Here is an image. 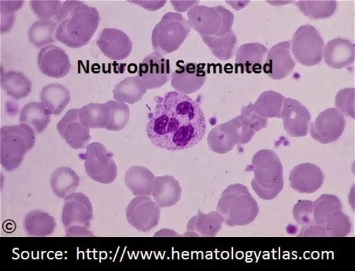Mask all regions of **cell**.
I'll return each mask as SVG.
<instances>
[{
	"instance_id": "bcb514c9",
	"label": "cell",
	"mask_w": 355,
	"mask_h": 271,
	"mask_svg": "<svg viewBox=\"0 0 355 271\" xmlns=\"http://www.w3.org/2000/svg\"><path fill=\"white\" fill-rule=\"evenodd\" d=\"M135 4H137L141 8L148 10H156L163 8L164 5L166 4V1H139V2H131Z\"/></svg>"
},
{
	"instance_id": "e575fe53",
	"label": "cell",
	"mask_w": 355,
	"mask_h": 271,
	"mask_svg": "<svg viewBox=\"0 0 355 271\" xmlns=\"http://www.w3.org/2000/svg\"><path fill=\"white\" fill-rule=\"evenodd\" d=\"M202 42L214 55L221 60H228L234 56L237 37L234 30L223 37L201 36Z\"/></svg>"
},
{
	"instance_id": "f6af8a7d",
	"label": "cell",
	"mask_w": 355,
	"mask_h": 271,
	"mask_svg": "<svg viewBox=\"0 0 355 271\" xmlns=\"http://www.w3.org/2000/svg\"><path fill=\"white\" fill-rule=\"evenodd\" d=\"M67 236H94L89 228L80 226H72L66 229Z\"/></svg>"
},
{
	"instance_id": "ab89813d",
	"label": "cell",
	"mask_w": 355,
	"mask_h": 271,
	"mask_svg": "<svg viewBox=\"0 0 355 271\" xmlns=\"http://www.w3.org/2000/svg\"><path fill=\"white\" fill-rule=\"evenodd\" d=\"M23 1H1V33L9 32L15 24L16 12L21 9Z\"/></svg>"
},
{
	"instance_id": "ee69618b",
	"label": "cell",
	"mask_w": 355,
	"mask_h": 271,
	"mask_svg": "<svg viewBox=\"0 0 355 271\" xmlns=\"http://www.w3.org/2000/svg\"><path fill=\"white\" fill-rule=\"evenodd\" d=\"M217 10L220 12L222 17V26L220 32L218 33L216 37H223L232 30L234 22V15L229 10L223 8L222 6H217Z\"/></svg>"
},
{
	"instance_id": "60d3db41",
	"label": "cell",
	"mask_w": 355,
	"mask_h": 271,
	"mask_svg": "<svg viewBox=\"0 0 355 271\" xmlns=\"http://www.w3.org/2000/svg\"><path fill=\"white\" fill-rule=\"evenodd\" d=\"M31 9L34 15L41 20L55 19L58 12L62 6L60 1H31Z\"/></svg>"
},
{
	"instance_id": "74e56055",
	"label": "cell",
	"mask_w": 355,
	"mask_h": 271,
	"mask_svg": "<svg viewBox=\"0 0 355 271\" xmlns=\"http://www.w3.org/2000/svg\"><path fill=\"white\" fill-rule=\"evenodd\" d=\"M295 3L304 16L312 19L329 18L338 8L336 1H298Z\"/></svg>"
},
{
	"instance_id": "7c38bea8",
	"label": "cell",
	"mask_w": 355,
	"mask_h": 271,
	"mask_svg": "<svg viewBox=\"0 0 355 271\" xmlns=\"http://www.w3.org/2000/svg\"><path fill=\"white\" fill-rule=\"evenodd\" d=\"M62 222L65 229L80 226L90 229L93 207L90 200L82 193H73L64 199Z\"/></svg>"
},
{
	"instance_id": "ac0fdd59",
	"label": "cell",
	"mask_w": 355,
	"mask_h": 271,
	"mask_svg": "<svg viewBox=\"0 0 355 271\" xmlns=\"http://www.w3.org/2000/svg\"><path fill=\"white\" fill-rule=\"evenodd\" d=\"M190 28L199 33L200 36H216L222 26V17L216 8L196 5L187 13Z\"/></svg>"
},
{
	"instance_id": "f35d334b",
	"label": "cell",
	"mask_w": 355,
	"mask_h": 271,
	"mask_svg": "<svg viewBox=\"0 0 355 271\" xmlns=\"http://www.w3.org/2000/svg\"><path fill=\"white\" fill-rule=\"evenodd\" d=\"M106 103L110 108V119H109L105 130L111 132H119L124 130L130 119L129 106L115 100H109Z\"/></svg>"
},
{
	"instance_id": "f546056e",
	"label": "cell",
	"mask_w": 355,
	"mask_h": 271,
	"mask_svg": "<svg viewBox=\"0 0 355 271\" xmlns=\"http://www.w3.org/2000/svg\"><path fill=\"white\" fill-rule=\"evenodd\" d=\"M71 93L67 88L60 84L45 86L40 93V100L53 115L60 114L70 103Z\"/></svg>"
},
{
	"instance_id": "4fadbf2b",
	"label": "cell",
	"mask_w": 355,
	"mask_h": 271,
	"mask_svg": "<svg viewBox=\"0 0 355 271\" xmlns=\"http://www.w3.org/2000/svg\"><path fill=\"white\" fill-rule=\"evenodd\" d=\"M282 119L284 130L291 137H304L309 134L311 115L298 100L285 98Z\"/></svg>"
},
{
	"instance_id": "d4e9b609",
	"label": "cell",
	"mask_w": 355,
	"mask_h": 271,
	"mask_svg": "<svg viewBox=\"0 0 355 271\" xmlns=\"http://www.w3.org/2000/svg\"><path fill=\"white\" fill-rule=\"evenodd\" d=\"M152 195L160 208L172 207L180 200L182 188L173 176H158L154 181Z\"/></svg>"
},
{
	"instance_id": "6da1fadb",
	"label": "cell",
	"mask_w": 355,
	"mask_h": 271,
	"mask_svg": "<svg viewBox=\"0 0 355 271\" xmlns=\"http://www.w3.org/2000/svg\"><path fill=\"white\" fill-rule=\"evenodd\" d=\"M155 101L146 126L153 145L176 152L200 143L207 132V121L199 103L177 91L155 97Z\"/></svg>"
},
{
	"instance_id": "8fae6325",
	"label": "cell",
	"mask_w": 355,
	"mask_h": 271,
	"mask_svg": "<svg viewBox=\"0 0 355 271\" xmlns=\"http://www.w3.org/2000/svg\"><path fill=\"white\" fill-rule=\"evenodd\" d=\"M137 77L148 90L158 89L168 82L171 74L170 60L158 52H153L139 64Z\"/></svg>"
},
{
	"instance_id": "d590c367",
	"label": "cell",
	"mask_w": 355,
	"mask_h": 271,
	"mask_svg": "<svg viewBox=\"0 0 355 271\" xmlns=\"http://www.w3.org/2000/svg\"><path fill=\"white\" fill-rule=\"evenodd\" d=\"M58 23L55 19L38 20L33 24L28 32L31 43L38 49L52 45L56 42Z\"/></svg>"
},
{
	"instance_id": "52a82bcc",
	"label": "cell",
	"mask_w": 355,
	"mask_h": 271,
	"mask_svg": "<svg viewBox=\"0 0 355 271\" xmlns=\"http://www.w3.org/2000/svg\"><path fill=\"white\" fill-rule=\"evenodd\" d=\"M291 43L293 56L300 64L311 67L322 62L324 42L315 26H300Z\"/></svg>"
},
{
	"instance_id": "83f0119b",
	"label": "cell",
	"mask_w": 355,
	"mask_h": 271,
	"mask_svg": "<svg viewBox=\"0 0 355 271\" xmlns=\"http://www.w3.org/2000/svg\"><path fill=\"white\" fill-rule=\"evenodd\" d=\"M51 111L42 103H31L20 112V124L28 125L36 134H40L51 123Z\"/></svg>"
},
{
	"instance_id": "44dd1931",
	"label": "cell",
	"mask_w": 355,
	"mask_h": 271,
	"mask_svg": "<svg viewBox=\"0 0 355 271\" xmlns=\"http://www.w3.org/2000/svg\"><path fill=\"white\" fill-rule=\"evenodd\" d=\"M211 151L217 154H227L240 144V133L234 119L213 128L207 139Z\"/></svg>"
},
{
	"instance_id": "7402d4cb",
	"label": "cell",
	"mask_w": 355,
	"mask_h": 271,
	"mask_svg": "<svg viewBox=\"0 0 355 271\" xmlns=\"http://www.w3.org/2000/svg\"><path fill=\"white\" fill-rule=\"evenodd\" d=\"M268 49L259 43L245 44L239 47L236 53V67L242 73H261Z\"/></svg>"
},
{
	"instance_id": "30bf717a",
	"label": "cell",
	"mask_w": 355,
	"mask_h": 271,
	"mask_svg": "<svg viewBox=\"0 0 355 271\" xmlns=\"http://www.w3.org/2000/svg\"><path fill=\"white\" fill-rule=\"evenodd\" d=\"M346 121L344 114L337 108H329L318 115L311 125L312 139L322 144L336 141L343 135Z\"/></svg>"
},
{
	"instance_id": "2e32d148",
	"label": "cell",
	"mask_w": 355,
	"mask_h": 271,
	"mask_svg": "<svg viewBox=\"0 0 355 271\" xmlns=\"http://www.w3.org/2000/svg\"><path fill=\"white\" fill-rule=\"evenodd\" d=\"M97 45L107 58L121 62L130 56L133 49L131 39L125 32L115 28H105L100 33Z\"/></svg>"
},
{
	"instance_id": "3957f363",
	"label": "cell",
	"mask_w": 355,
	"mask_h": 271,
	"mask_svg": "<svg viewBox=\"0 0 355 271\" xmlns=\"http://www.w3.org/2000/svg\"><path fill=\"white\" fill-rule=\"evenodd\" d=\"M254 179L251 185L259 198L272 200L284 188L283 166L277 153L270 149L258 151L252 159Z\"/></svg>"
},
{
	"instance_id": "ba28073f",
	"label": "cell",
	"mask_w": 355,
	"mask_h": 271,
	"mask_svg": "<svg viewBox=\"0 0 355 271\" xmlns=\"http://www.w3.org/2000/svg\"><path fill=\"white\" fill-rule=\"evenodd\" d=\"M89 177L101 184H111L117 178L118 167L112 155L100 142L87 145L86 153L80 155Z\"/></svg>"
},
{
	"instance_id": "f1b7e54d",
	"label": "cell",
	"mask_w": 355,
	"mask_h": 271,
	"mask_svg": "<svg viewBox=\"0 0 355 271\" xmlns=\"http://www.w3.org/2000/svg\"><path fill=\"white\" fill-rule=\"evenodd\" d=\"M57 227L55 219L41 210H33L25 216L24 227L29 236L44 237L53 234Z\"/></svg>"
},
{
	"instance_id": "b9f144b4",
	"label": "cell",
	"mask_w": 355,
	"mask_h": 271,
	"mask_svg": "<svg viewBox=\"0 0 355 271\" xmlns=\"http://www.w3.org/2000/svg\"><path fill=\"white\" fill-rule=\"evenodd\" d=\"M336 105L346 116L354 119V88H346L340 91L336 96Z\"/></svg>"
},
{
	"instance_id": "5b68a950",
	"label": "cell",
	"mask_w": 355,
	"mask_h": 271,
	"mask_svg": "<svg viewBox=\"0 0 355 271\" xmlns=\"http://www.w3.org/2000/svg\"><path fill=\"white\" fill-rule=\"evenodd\" d=\"M36 132L28 125H8L0 131V160L6 171H15L35 146Z\"/></svg>"
},
{
	"instance_id": "836d02e7",
	"label": "cell",
	"mask_w": 355,
	"mask_h": 271,
	"mask_svg": "<svg viewBox=\"0 0 355 271\" xmlns=\"http://www.w3.org/2000/svg\"><path fill=\"white\" fill-rule=\"evenodd\" d=\"M80 123L87 128H106L110 119V108L107 103H90L80 108Z\"/></svg>"
},
{
	"instance_id": "4dcf8cb0",
	"label": "cell",
	"mask_w": 355,
	"mask_h": 271,
	"mask_svg": "<svg viewBox=\"0 0 355 271\" xmlns=\"http://www.w3.org/2000/svg\"><path fill=\"white\" fill-rule=\"evenodd\" d=\"M147 91L146 85L139 77H128L115 86L113 96L119 103L134 105L144 97Z\"/></svg>"
},
{
	"instance_id": "9a60e30c",
	"label": "cell",
	"mask_w": 355,
	"mask_h": 271,
	"mask_svg": "<svg viewBox=\"0 0 355 271\" xmlns=\"http://www.w3.org/2000/svg\"><path fill=\"white\" fill-rule=\"evenodd\" d=\"M78 108L68 111L58 124V131L74 150L83 149L92 139L91 130L80 123Z\"/></svg>"
},
{
	"instance_id": "603a6c76",
	"label": "cell",
	"mask_w": 355,
	"mask_h": 271,
	"mask_svg": "<svg viewBox=\"0 0 355 271\" xmlns=\"http://www.w3.org/2000/svg\"><path fill=\"white\" fill-rule=\"evenodd\" d=\"M325 64L333 69H343L354 60V45L350 40L336 38L324 46Z\"/></svg>"
},
{
	"instance_id": "5bb4252c",
	"label": "cell",
	"mask_w": 355,
	"mask_h": 271,
	"mask_svg": "<svg viewBox=\"0 0 355 271\" xmlns=\"http://www.w3.org/2000/svg\"><path fill=\"white\" fill-rule=\"evenodd\" d=\"M291 43L284 42L272 46L268 51L263 71L272 80H282L293 72L295 62L291 56Z\"/></svg>"
},
{
	"instance_id": "4316f807",
	"label": "cell",
	"mask_w": 355,
	"mask_h": 271,
	"mask_svg": "<svg viewBox=\"0 0 355 271\" xmlns=\"http://www.w3.org/2000/svg\"><path fill=\"white\" fill-rule=\"evenodd\" d=\"M155 180V175L143 166L130 168L125 176L126 186L135 196L152 195Z\"/></svg>"
},
{
	"instance_id": "1f68e13d",
	"label": "cell",
	"mask_w": 355,
	"mask_h": 271,
	"mask_svg": "<svg viewBox=\"0 0 355 271\" xmlns=\"http://www.w3.org/2000/svg\"><path fill=\"white\" fill-rule=\"evenodd\" d=\"M79 185V175L70 167H60L51 175L52 191L60 199L76 191Z\"/></svg>"
},
{
	"instance_id": "8992f818",
	"label": "cell",
	"mask_w": 355,
	"mask_h": 271,
	"mask_svg": "<svg viewBox=\"0 0 355 271\" xmlns=\"http://www.w3.org/2000/svg\"><path fill=\"white\" fill-rule=\"evenodd\" d=\"M190 26L180 12H168L153 31L152 44L155 52L167 55L180 49L189 35Z\"/></svg>"
},
{
	"instance_id": "ffe728a7",
	"label": "cell",
	"mask_w": 355,
	"mask_h": 271,
	"mask_svg": "<svg viewBox=\"0 0 355 271\" xmlns=\"http://www.w3.org/2000/svg\"><path fill=\"white\" fill-rule=\"evenodd\" d=\"M289 179L291 186L295 191L311 194L322 186L324 175L316 165L303 164L292 169Z\"/></svg>"
},
{
	"instance_id": "277c9868",
	"label": "cell",
	"mask_w": 355,
	"mask_h": 271,
	"mask_svg": "<svg viewBox=\"0 0 355 271\" xmlns=\"http://www.w3.org/2000/svg\"><path fill=\"white\" fill-rule=\"evenodd\" d=\"M217 212L229 227L245 226L255 220L259 207L248 187L234 184L223 191L218 202Z\"/></svg>"
},
{
	"instance_id": "7a4b0ae2",
	"label": "cell",
	"mask_w": 355,
	"mask_h": 271,
	"mask_svg": "<svg viewBox=\"0 0 355 271\" xmlns=\"http://www.w3.org/2000/svg\"><path fill=\"white\" fill-rule=\"evenodd\" d=\"M54 19L58 24L57 40L76 49L91 42L98 28L100 15L96 8L83 2L65 1Z\"/></svg>"
},
{
	"instance_id": "e0dca14e",
	"label": "cell",
	"mask_w": 355,
	"mask_h": 271,
	"mask_svg": "<svg viewBox=\"0 0 355 271\" xmlns=\"http://www.w3.org/2000/svg\"><path fill=\"white\" fill-rule=\"evenodd\" d=\"M37 62L40 71L52 78H64L71 69L70 59L66 52L53 44L40 50Z\"/></svg>"
},
{
	"instance_id": "9c48e42d",
	"label": "cell",
	"mask_w": 355,
	"mask_h": 271,
	"mask_svg": "<svg viewBox=\"0 0 355 271\" xmlns=\"http://www.w3.org/2000/svg\"><path fill=\"white\" fill-rule=\"evenodd\" d=\"M160 215V207L148 195L136 196L126 209L129 225L143 233L151 231L158 226Z\"/></svg>"
},
{
	"instance_id": "d6986e66",
	"label": "cell",
	"mask_w": 355,
	"mask_h": 271,
	"mask_svg": "<svg viewBox=\"0 0 355 271\" xmlns=\"http://www.w3.org/2000/svg\"><path fill=\"white\" fill-rule=\"evenodd\" d=\"M207 80V73L201 64L185 63L172 74V87L175 91L191 94L201 89Z\"/></svg>"
},
{
	"instance_id": "484cf974",
	"label": "cell",
	"mask_w": 355,
	"mask_h": 271,
	"mask_svg": "<svg viewBox=\"0 0 355 271\" xmlns=\"http://www.w3.org/2000/svg\"><path fill=\"white\" fill-rule=\"evenodd\" d=\"M188 223L187 233L184 236H215L222 228L224 219L218 212L208 214L198 213Z\"/></svg>"
},
{
	"instance_id": "7dc6e473",
	"label": "cell",
	"mask_w": 355,
	"mask_h": 271,
	"mask_svg": "<svg viewBox=\"0 0 355 271\" xmlns=\"http://www.w3.org/2000/svg\"><path fill=\"white\" fill-rule=\"evenodd\" d=\"M174 6V9L178 12H185L188 9L193 8V6L200 3V2H179V1H171Z\"/></svg>"
},
{
	"instance_id": "d6a6232c",
	"label": "cell",
	"mask_w": 355,
	"mask_h": 271,
	"mask_svg": "<svg viewBox=\"0 0 355 271\" xmlns=\"http://www.w3.org/2000/svg\"><path fill=\"white\" fill-rule=\"evenodd\" d=\"M1 86L10 98L21 100L32 91L31 80L22 72H2Z\"/></svg>"
},
{
	"instance_id": "8d00e7d4",
	"label": "cell",
	"mask_w": 355,
	"mask_h": 271,
	"mask_svg": "<svg viewBox=\"0 0 355 271\" xmlns=\"http://www.w3.org/2000/svg\"><path fill=\"white\" fill-rule=\"evenodd\" d=\"M285 98L274 91H265L259 96L254 107L257 114L265 119H282Z\"/></svg>"
},
{
	"instance_id": "7bdbcfd3",
	"label": "cell",
	"mask_w": 355,
	"mask_h": 271,
	"mask_svg": "<svg viewBox=\"0 0 355 271\" xmlns=\"http://www.w3.org/2000/svg\"><path fill=\"white\" fill-rule=\"evenodd\" d=\"M313 202L311 201H299L293 207V213L300 225H313Z\"/></svg>"
},
{
	"instance_id": "cb8c5ba5",
	"label": "cell",
	"mask_w": 355,
	"mask_h": 271,
	"mask_svg": "<svg viewBox=\"0 0 355 271\" xmlns=\"http://www.w3.org/2000/svg\"><path fill=\"white\" fill-rule=\"evenodd\" d=\"M240 133V144L247 145L254 138L255 134L268 126V119L263 118L257 113L254 105L250 103L243 106L240 116L234 119Z\"/></svg>"
}]
</instances>
